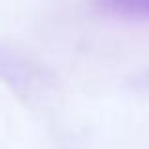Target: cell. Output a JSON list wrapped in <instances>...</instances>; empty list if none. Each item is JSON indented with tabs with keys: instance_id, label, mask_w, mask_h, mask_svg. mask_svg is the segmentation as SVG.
<instances>
[{
	"instance_id": "obj_1",
	"label": "cell",
	"mask_w": 149,
	"mask_h": 149,
	"mask_svg": "<svg viewBox=\"0 0 149 149\" xmlns=\"http://www.w3.org/2000/svg\"><path fill=\"white\" fill-rule=\"evenodd\" d=\"M104 11L119 17L149 19V0H96Z\"/></svg>"
}]
</instances>
